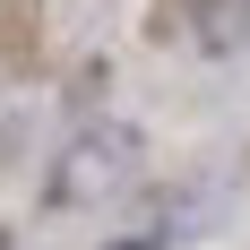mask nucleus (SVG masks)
Instances as JSON below:
<instances>
[{"mask_svg": "<svg viewBox=\"0 0 250 250\" xmlns=\"http://www.w3.org/2000/svg\"><path fill=\"white\" fill-rule=\"evenodd\" d=\"M129 173H138V129H129V121H95V129H78V138H69L61 173H52V199H61V207L112 199Z\"/></svg>", "mask_w": 250, "mask_h": 250, "instance_id": "nucleus-1", "label": "nucleus"}, {"mask_svg": "<svg viewBox=\"0 0 250 250\" xmlns=\"http://www.w3.org/2000/svg\"><path fill=\"white\" fill-rule=\"evenodd\" d=\"M112 250H164V242H155V233H147V242H112Z\"/></svg>", "mask_w": 250, "mask_h": 250, "instance_id": "nucleus-2", "label": "nucleus"}, {"mask_svg": "<svg viewBox=\"0 0 250 250\" xmlns=\"http://www.w3.org/2000/svg\"><path fill=\"white\" fill-rule=\"evenodd\" d=\"M0 250H9V242H0Z\"/></svg>", "mask_w": 250, "mask_h": 250, "instance_id": "nucleus-3", "label": "nucleus"}]
</instances>
